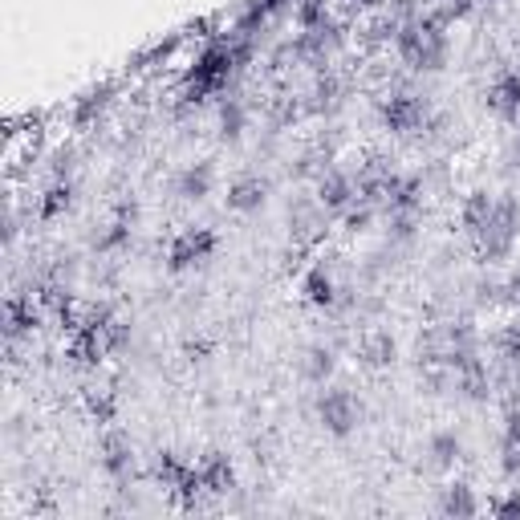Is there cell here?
<instances>
[{"mask_svg":"<svg viewBox=\"0 0 520 520\" xmlns=\"http://www.w3.org/2000/svg\"><path fill=\"white\" fill-rule=\"evenodd\" d=\"M395 49H399L403 65H411L415 74H439L451 57V41H447V29L439 17L403 21L395 33Z\"/></svg>","mask_w":520,"mask_h":520,"instance_id":"6da1fadb","label":"cell"},{"mask_svg":"<svg viewBox=\"0 0 520 520\" xmlns=\"http://www.w3.org/2000/svg\"><path fill=\"white\" fill-rule=\"evenodd\" d=\"M516 236H520V204L516 195H496V208L488 216V224L476 232V248L488 265L496 260H508L512 248H516Z\"/></svg>","mask_w":520,"mask_h":520,"instance_id":"7a4b0ae2","label":"cell"},{"mask_svg":"<svg viewBox=\"0 0 520 520\" xmlns=\"http://www.w3.org/2000/svg\"><path fill=\"white\" fill-rule=\"evenodd\" d=\"M378 114H382L386 130H395V135H415V130H423L427 118H431V102L423 94H415V90L395 86V90L382 98Z\"/></svg>","mask_w":520,"mask_h":520,"instance_id":"3957f363","label":"cell"},{"mask_svg":"<svg viewBox=\"0 0 520 520\" xmlns=\"http://www.w3.org/2000/svg\"><path fill=\"white\" fill-rule=\"evenodd\" d=\"M317 419H321V427L330 435L346 439L362 423V403L350 395L346 386H330V390H321V395H317Z\"/></svg>","mask_w":520,"mask_h":520,"instance_id":"277c9868","label":"cell"},{"mask_svg":"<svg viewBox=\"0 0 520 520\" xmlns=\"http://www.w3.org/2000/svg\"><path fill=\"white\" fill-rule=\"evenodd\" d=\"M216 248H220V236H216L212 228H183V232L171 240V248H167V269H171V273H183V269H191V265H204V260H208Z\"/></svg>","mask_w":520,"mask_h":520,"instance_id":"5b68a950","label":"cell"},{"mask_svg":"<svg viewBox=\"0 0 520 520\" xmlns=\"http://www.w3.org/2000/svg\"><path fill=\"white\" fill-rule=\"evenodd\" d=\"M102 472L114 480V484H130L139 472V460H135V443H130L126 435L110 431L102 439Z\"/></svg>","mask_w":520,"mask_h":520,"instance_id":"8992f818","label":"cell"},{"mask_svg":"<svg viewBox=\"0 0 520 520\" xmlns=\"http://www.w3.org/2000/svg\"><path fill=\"white\" fill-rule=\"evenodd\" d=\"M354 200H358L354 175H346V171H338V167H325V171L317 175V204H321L325 212H346Z\"/></svg>","mask_w":520,"mask_h":520,"instance_id":"52a82bcc","label":"cell"},{"mask_svg":"<svg viewBox=\"0 0 520 520\" xmlns=\"http://www.w3.org/2000/svg\"><path fill=\"white\" fill-rule=\"evenodd\" d=\"M265 200H269V183L256 179V175H240V179L228 187V195H224L228 212H240V216L260 212V208H265Z\"/></svg>","mask_w":520,"mask_h":520,"instance_id":"ba28073f","label":"cell"},{"mask_svg":"<svg viewBox=\"0 0 520 520\" xmlns=\"http://www.w3.org/2000/svg\"><path fill=\"white\" fill-rule=\"evenodd\" d=\"M212 183H216L212 163H187V167L175 175V195H179V200L200 204V200H208V195H212Z\"/></svg>","mask_w":520,"mask_h":520,"instance_id":"9c48e42d","label":"cell"},{"mask_svg":"<svg viewBox=\"0 0 520 520\" xmlns=\"http://www.w3.org/2000/svg\"><path fill=\"white\" fill-rule=\"evenodd\" d=\"M455 395H464L468 403H488L492 399V374H488V366L480 358L455 370Z\"/></svg>","mask_w":520,"mask_h":520,"instance_id":"30bf717a","label":"cell"},{"mask_svg":"<svg viewBox=\"0 0 520 520\" xmlns=\"http://www.w3.org/2000/svg\"><path fill=\"white\" fill-rule=\"evenodd\" d=\"M195 472H200V488L212 492V496H228L236 488V468H232L228 455H220V451H212Z\"/></svg>","mask_w":520,"mask_h":520,"instance_id":"8fae6325","label":"cell"},{"mask_svg":"<svg viewBox=\"0 0 520 520\" xmlns=\"http://www.w3.org/2000/svg\"><path fill=\"white\" fill-rule=\"evenodd\" d=\"M488 106L500 118H520V70H504L492 86H488Z\"/></svg>","mask_w":520,"mask_h":520,"instance_id":"7c38bea8","label":"cell"},{"mask_svg":"<svg viewBox=\"0 0 520 520\" xmlns=\"http://www.w3.org/2000/svg\"><path fill=\"white\" fill-rule=\"evenodd\" d=\"M301 293H305V301L317 305V309H334L342 289H338V281H334L330 269H325V265H313V269L305 273V281H301Z\"/></svg>","mask_w":520,"mask_h":520,"instance_id":"4fadbf2b","label":"cell"},{"mask_svg":"<svg viewBox=\"0 0 520 520\" xmlns=\"http://www.w3.org/2000/svg\"><path fill=\"white\" fill-rule=\"evenodd\" d=\"M395 358H399V342L390 338L386 330H370V334H362V342H358V362H362V366L382 370V366H390Z\"/></svg>","mask_w":520,"mask_h":520,"instance_id":"5bb4252c","label":"cell"},{"mask_svg":"<svg viewBox=\"0 0 520 520\" xmlns=\"http://www.w3.org/2000/svg\"><path fill=\"white\" fill-rule=\"evenodd\" d=\"M334 370H338V354H334V346H325V342H313V346L305 350V358H301V374H305L309 382L325 386V382L334 378Z\"/></svg>","mask_w":520,"mask_h":520,"instance_id":"9a60e30c","label":"cell"},{"mask_svg":"<svg viewBox=\"0 0 520 520\" xmlns=\"http://www.w3.org/2000/svg\"><path fill=\"white\" fill-rule=\"evenodd\" d=\"M439 512L443 516H476L480 512V500H476V492L468 488V484H447L443 492H439Z\"/></svg>","mask_w":520,"mask_h":520,"instance_id":"2e32d148","label":"cell"},{"mask_svg":"<svg viewBox=\"0 0 520 520\" xmlns=\"http://www.w3.org/2000/svg\"><path fill=\"white\" fill-rule=\"evenodd\" d=\"M460 455H464V443H460V435H455V431H435L427 439V460L435 468H455Z\"/></svg>","mask_w":520,"mask_h":520,"instance_id":"e0dca14e","label":"cell"},{"mask_svg":"<svg viewBox=\"0 0 520 520\" xmlns=\"http://www.w3.org/2000/svg\"><path fill=\"white\" fill-rule=\"evenodd\" d=\"M70 208H74V183H70V179L49 183L45 195H41V204H37V212H41L45 220H57V216L70 212Z\"/></svg>","mask_w":520,"mask_h":520,"instance_id":"ac0fdd59","label":"cell"},{"mask_svg":"<svg viewBox=\"0 0 520 520\" xmlns=\"http://www.w3.org/2000/svg\"><path fill=\"white\" fill-rule=\"evenodd\" d=\"M492 208H496V195H488L484 187H476V191L468 195V200H464V208H460V220H464V228L476 236V232L488 224Z\"/></svg>","mask_w":520,"mask_h":520,"instance_id":"d6986e66","label":"cell"},{"mask_svg":"<svg viewBox=\"0 0 520 520\" xmlns=\"http://www.w3.org/2000/svg\"><path fill=\"white\" fill-rule=\"evenodd\" d=\"M342 106V82L334 74H317L313 94H309V110L313 114H334Z\"/></svg>","mask_w":520,"mask_h":520,"instance_id":"ffe728a7","label":"cell"},{"mask_svg":"<svg viewBox=\"0 0 520 520\" xmlns=\"http://www.w3.org/2000/svg\"><path fill=\"white\" fill-rule=\"evenodd\" d=\"M216 126H220V139H224V143H236V139L244 135V126H248L244 106H240L236 98H224L220 110H216Z\"/></svg>","mask_w":520,"mask_h":520,"instance_id":"44dd1931","label":"cell"},{"mask_svg":"<svg viewBox=\"0 0 520 520\" xmlns=\"http://www.w3.org/2000/svg\"><path fill=\"white\" fill-rule=\"evenodd\" d=\"M130 224H122V220H114V224H106V228H98L94 236H90V248L98 252V256H110V252H118V248H126L130 244Z\"/></svg>","mask_w":520,"mask_h":520,"instance_id":"7402d4cb","label":"cell"},{"mask_svg":"<svg viewBox=\"0 0 520 520\" xmlns=\"http://www.w3.org/2000/svg\"><path fill=\"white\" fill-rule=\"evenodd\" d=\"M504 472H520V407H512L504 419Z\"/></svg>","mask_w":520,"mask_h":520,"instance_id":"603a6c76","label":"cell"},{"mask_svg":"<svg viewBox=\"0 0 520 520\" xmlns=\"http://www.w3.org/2000/svg\"><path fill=\"white\" fill-rule=\"evenodd\" d=\"M419 236V212H386V240L411 244Z\"/></svg>","mask_w":520,"mask_h":520,"instance_id":"cb8c5ba5","label":"cell"},{"mask_svg":"<svg viewBox=\"0 0 520 520\" xmlns=\"http://www.w3.org/2000/svg\"><path fill=\"white\" fill-rule=\"evenodd\" d=\"M342 216H346V232H354V236H358V232H366V228H370V220H374V204H366V200H354V204H350Z\"/></svg>","mask_w":520,"mask_h":520,"instance_id":"d4e9b609","label":"cell"},{"mask_svg":"<svg viewBox=\"0 0 520 520\" xmlns=\"http://www.w3.org/2000/svg\"><path fill=\"white\" fill-rule=\"evenodd\" d=\"M90 411H94L102 423H110V419H114V403H110L106 395H90Z\"/></svg>","mask_w":520,"mask_h":520,"instance_id":"484cf974","label":"cell"},{"mask_svg":"<svg viewBox=\"0 0 520 520\" xmlns=\"http://www.w3.org/2000/svg\"><path fill=\"white\" fill-rule=\"evenodd\" d=\"M492 512H496V516H520V492H512V496H504V500H496V504H492Z\"/></svg>","mask_w":520,"mask_h":520,"instance_id":"4316f807","label":"cell"},{"mask_svg":"<svg viewBox=\"0 0 520 520\" xmlns=\"http://www.w3.org/2000/svg\"><path fill=\"white\" fill-rule=\"evenodd\" d=\"M504 301H508V305H520V269L504 277Z\"/></svg>","mask_w":520,"mask_h":520,"instance_id":"83f0119b","label":"cell"},{"mask_svg":"<svg viewBox=\"0 0 520 520\" xmlns=\"http://www.w3.org/2000/svg\"><path fill=\"white\" fill-rule=\"evenodd\" d=\"M512 159L520 163V130H516V139H512Z\"/></svg>","mask_w":520,"mask_h":520,"instance_id":"f1b7e54d","label":"cell"},{"mask_svg":"<svg viewBox=\"0 0 520 520\" xmlns=\"http://www.w3.org/2000/svg\"><path fill=\"white\" fill-rule=\"evenodd\" d=\"M354 5H366V9H370V5H378V0H354Z\"/></svg>","mask_w":520,"mask_h":520,"instance_id":"f546056e","label":"cell"},{"mask_svg":"<svg viewBox=\"0 0 520 520\" xmlns=\"http://www.w3.org/2000/svg\"><path fill=\"white\" fill-rule=\"evenodd\" d=\"M488 5H500V0H488Z\"/></svg>","mask_w":520,"mask_h":520,"instance_id":"4dcf8cb0","label":"cell"}]
</instances>
